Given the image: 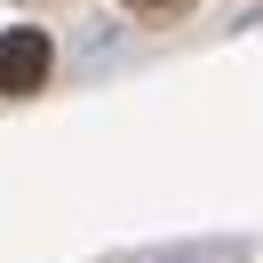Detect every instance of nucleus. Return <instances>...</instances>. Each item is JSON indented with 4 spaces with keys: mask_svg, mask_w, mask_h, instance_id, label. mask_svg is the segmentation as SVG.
<instances>
[{
    "mask_svg": "<svg viewBox=\"0 0 263 263\" xmlns=\"http://www.w3.org/2000/svg\"><path fill=\"white\" fill-rule=\"evenodd\" d=\"M48 32H32V24H16V32H0V96H40V80H48Z\"/></svg>",
    "mask_w": 263,
    "mask_h": 263,
    "instance_id": "f257e3e1",
    "label": "nucleus"
},
{
    "mask_svg": "<svg viewBox=\"0 0 263 263\" xmlns=\"http://www.w3.org/2000/svg\"><path fill=\"white\" fill-rule=\"evenodd\" d=\"M136 16H183V8H192V0H128Z\"/></svg>",
    "mask_w": 263,
    "mask_h": 263,
    "instance_id": "f03ea898",
    "label": "nucleus"
}]
</instances>
